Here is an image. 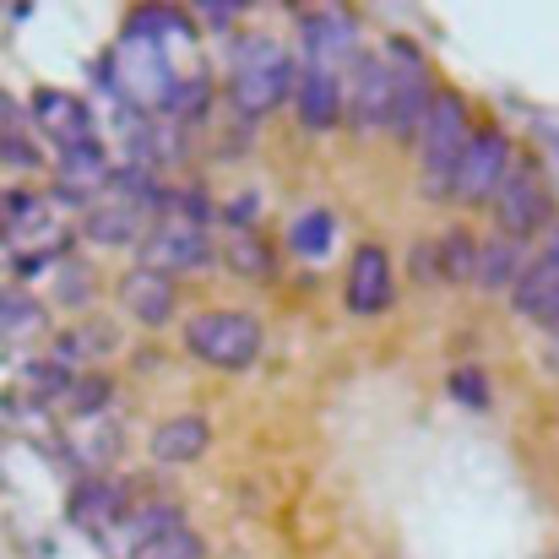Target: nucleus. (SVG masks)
I'll return each instance as SVG.
<instances>
[{
	"instance_id": "obj_1",
	"label": "nucleus",
	"mask_w": 559,
	"mask_h": 559,
	"mask_svg": "<svg viewBox=\"0 0 559 559\" xmlns=\"http://www.w3.org/2000/svg\"><path fill=\"white\" fill-rule=\"evenodd\" d=\"M294 82H299V66L294 55L255 33V38H239L234 44V76H228V104L245 115V120H266L272 109H283L294 98Z\"/></svg>"
},
{
	"instance_id": "obj_2",
	"label": "nucleus",
	"mask_w": 559,
	"mask_h": 559,
	"mask_svg": "<svg viewBox=\"0 0 559 559\" xmlns=\"http://www.w3.org/2000/svg\"><path fill=\"white\" fill-rule=\"evenodd\" d=\"M473 131L478 126H473L467 98L440 87V98H435V109H429V120L418 131V186H424L429 201H451V180H456V164H462Z\"/></svg>"
},
{
	"instance_id": "obj_3",
	"label": "nucleus",
	"mask_w": 559,
	"mask_h": 559,
	"mask_svg": "<svg viewBox=\"0 0 559 559\" xmlns=\"http://www.w3.org/2000/svg\"><path fill=\"white\" fill-rule=\"evenodd\" d=\"M186 348L212 370L239 374L261 359V321L250 310H201L186 321Z\"/></svg>"
},
{
	"instance_id": "obj_4",
	"label": "nucleus",
	"mask_w": 559,
	"mask_h": 559,
	"mask_svg": "<svg viewBox=\"0 0 559 559\" xmlns=\"http://www.w3.org/2000/svg\"><path fill=\"white\" fill-rule=\"evenodd\" d=\"M380 55L391 60V136L396 142H418V131H424V120H429V109H435V98H440V87H435V76H429V60H424V49L413 44V38H402V33H391L385 44H380Z\"/></svg>"
},
{
	"instance_id": "obj_5",
	"label": "nucleus",
	"mask_w": 559,
	"mask_h": 559,
	"mask_svg": "<svg viewBox=\"0 0 559 559\" xmlns=\"http://www.w3.org/2000/svg\"><path fill=\"white\" fill-rule=\"evenodd\" d=\"M511 169H516V147H511V136H506L500 126H478L473 142H467V153H462V164H456L451 201H462V206H484V201H495Z\"/></svg>"
},
{
	"instance_id": "obj_6",
	"label": "nucleus",
	"mask_w": 559,
	"mask_h": 559,
	"mask_svg": "<svg viewBox=\"0 0 559 559\" xmlns=\"http://www.w3.org/2000/svg\"><path fill=\"white\" fill-rule=\"evenodd\" d=\"M495 223H500V234L516 239V245H527L533 234H544V228L555 223V190L538 175V164H516V169L506 175V186L495 195Z\"/></svg>"
},
{
	"instance_id": "obj_7",
	"label": "nucleus",
	"mask_w": 559,
	"mask_h": 559,
	"mask_svg": "<svg viewBox=\"0 0 559 559\" xmlns=\"http://www.w3.org/2000/svg\"><path fill=\"white\" fill-rule=\"evenodd\" d=\"M299 44H305V66H321V71H337L348 76L354 60L365 55L359 49V22L337 5H316L299 16Z\"/></svg>"
},
{
	"instance_id": "obj_8",
	"label": "nucleus",
	"mask_w": 559,
	"mask_h": 559,
	"mask_svg": "<svg viewBox=\"0 0 559 559\" xmlns=\"http://www.w3.org/2000/svg\"><path fill=\"white\" fill-rule=\"evenodd\" d=\"M391 60L359 55L354 71L343 76V126L354 131H391Z\"/></svg>"
},
{
	"instance_id": "obj_9",
	"label": "nucleus",
	"mask_w": 559,
	"mask_h": 559,
	"mask_svg": "<svg viewBox=\"0 0 559 559\" xmlns=\"http://www.w3.org/2000/svg\"><path fill=\"white\" fill-rule=\"evenodd\" d=\"M27 115H33L38 136H49L60 153L98 142V136H93V131H98L93 104H87V98H76V93H66V87H38V93H33V104H27Z\"/></svg>"
},
{
	"instance_id": "obj_10",
	"label": "nucleus",
	"mask_w": 559,
	"mask_h": 559,
	"mask_svg": "<svg viewBox=\"0 0 559 559\" xmlns=\"http://www.w3.org/2000/svg\"><path fill=\"white\" fill-rule=\"evenodd\" d=\"M206 255H212L206 228H195L186 217H164V223H153L147 239H142V266H153V272H164V277H180L190 266H201Z\"/></svg>"
},
{
	"instance_id": "obj_11",
	"label": "nucleus",
	"mask_w": 559,
	"mask_h": 559,
	"mask_svg": "<svg viewBox=\"0 0 559 559\" xmlns=\"http://www.w3.org/2000/svg\"><path fill=\"white\" fill-rule=\"evenodd\" d=\"M396 299V272H391V255L385 245H359L354 261H348V283H343V305L354 316H385Z\"/></svg>"
},
{
	"instance_id": "obj_12",
	"label": "nucleus",
	"mask_w": 559,
	"mask_h": 559,
	"mask_svg": "<svg viewBox=\"0 0 559 559\" xmlns=\"http://www.w3.org/2000/svg\"><path fill=\"white\" fill-rule=\"evenodd\" d=\"M175 533H186V506L180 500H147V506L126 511V522L109 533V549H115V559H136Z\"/></svg>"
},
{
	"instance_id": "obj_13",
	"label": "nucleus",
	"mask_w": 559,
	"mask_h": 559,
	"mask_svg": "<svg viewBox=\"0 0 559 559\" xmlns=\"http://www.w3.org/2000/svg\"><path fill=\"white\" fill-rule=\"evenodd\" d=\"M126 511H131L126 506V484H115V478H82L71 489V500H66L71 527L87 533V538H109L126 522Z\"/></svg>"
},
{
	"instance_id": "obj_14",
	"label": "nucleus",
	"mask_w": 559,
	"mask_h": 559,
	"mask_svg": "<svg viewBox=\"0 0 559 559\" xmlns=\"http://www.w3.org/2000/svg\"><path fill=\"white\" fill-rule=\"evenodd\" d=\"M109 175H115V164L98 142L71 147V153L55 158V201L60 206H93V195L109 190Z\"/></svg>"
},
{
	"instance_id": "obj_15",
	"label": "nucleus",
	"mask_w": 559,
	"mask_h": 559,
	"mask_svg": "<svg viewBox=\"0 0 559 559\" xmlns=\"http://www.w3.org/2000/svg\"><path fill=\"white\" fill-rule=\"evenodd\" d=\"M115 299L120 310L136 321V326H169L175 321V277L153 272V266H131L120 283H115Z\"/></svg>"
},
{
	"instance_id": "obj_16",
	"label": "nucleus",
	"mask_w": 559,
	"mask_h": 559,
	"mask_svg": "<svg viewBox=\"0 0 559 559\" xmlns=\"http://www.w3.org/2000/svg\"><path fill=\"white\" fill-rule=\"evenodd\" d=\"M294 120L305 131H337L343 126V76L337 71H321V66H299V82H294Z\"/></svg>"
},
{
	"instance_id": "obj_17",
	"label": "nucleus",
	"mask_w": 559,
	"mask_h": 559,
	"mask_svg": "<svg viewBox=\"0 0 559 559\" xmlns=\"http://www.w3.org/2000/svg\"><path fill=\"white\" fill-rule=\"evenodd\" d=\"M206 445H212V424L201 413H169L153 429V440H147V451H153L158 467H190V462L206 456Z\"/></svg>"
},
{
	"instance_id": "obj_18",
	"label": "nucleus",
	"mask_w": 559,
	"mask_h": 559,
	"mask_svg": "<svg viewBox=\"0 0 559 559\" xmlns=\"http://www.w3.org/2000/svg\"><path fill=\"white\" fill-rule=\"evenodd\" d=\"M82 239L87 245H104V250H131V245L147 239V212L120 206V201H93L82 212Z\"/></svg>"
},
{
	"instance_id": "obj_19",
	"label": "nucleus",
	"mask_w": 559,
	"mask_h": 559,
	"mask_svg": "<svg viewBox=\"0 0 559 559\" xmlns=\"http://www.w3.org/2000/svg\"><path fill=\"white\" fill-rule=\"evenodd\" d=\"M555 294H559V223L549 228V245L527 261L522 283L511 288V310H516V316H527V321H538V310H544Z\"/></svg>"
},
{
	"instance_id": "obj_20",
	"label": "nucleus",
	"mask_w": 559,
	"mask_h": 559,
	"mask_svg": "<svg viewBox=\"0 0 559 559\" xmlns=\"http://www.w3.org/2000/svg\"><path fill=\"white\" fill-rule=\"evenodd\" d=\"M522 272H527V245H516L506 234L478 239V272H473V283L484 294H511L522 283Z\"/></svg>"
},
{
	"instance_id": "obj_21",
	"label": "nucleus",
	"mask_w": 559,
	"mask_h": 559,
	"mask_svg": "<svg viewBox=\"0 0 559 559\" xmlns=\"http://www.w3.org/2000/svg\"><path fill=\"white\" fill-rule=\"evenodd\" d=\"M71 456L87 467V478H104V467L120 456V429L98 413V418H71Z\"/></svg>"
},
{
	"instance_id": "obj_22",
	"label": "nucleus",
	"mask_w": 559,
	"mask_h": 559,
	"mask_svg": "<svg viewBox=\"0 0 559 559\" xmlns=\"http://www.w3.org/2000/svg\"><path fill=\"white\" fill-rule=\"evenodd\" d=\"M38 332H49V305L27 288H0V337L22 343V337H38Z\"/></svg>"
},
{
	"instance_id": "obj_23",
	"label": "nucleus",
	"mask_w": 559,
	"mask_h": 559,
	"mask_svg": "<svg viewBox=\"0 0 559 559\" xmlns=\"http://www.w3.org/2000/svg\"><path fill=\"white\" fill-rule=\"evenodd\" d=\"M93 294H98V272H93V261H82V255H60L55 272H49V299H55L60 310H87Z\"/></svg>"
},
{
	"instance_id": "obj_24",
	"label": "nucleus",
	"mask_w": 559,
	"mask_h": 559,
	"mask_svg": "<svg viewBox=\"0 0 559 559\" xmlns=\"http://www.w3.org/2000/svg\"><path fill=\"white\" fill-rule=\"evenodd\" d=\"M60 359H109L115 348H120V332H115V321H104V316H93V321H76L71 332H60Z\"/></svg>"
},
{
	"instance_id": "obj_25",
	"label": "nucleus",
	"mask_w": 559,
	"mask_h": 559,
	"mask_svg": "<svg viewBox=\"0 0 559 559\" xmlns=\"http://www.w3.org/2000/svg\"><path fill=\"white\" fill-rule=\"evenodd\" d=\"M332 239H337V217H332L326 206H310V212H299V217L288 223V250H294L299 261H321V255L332 250Z\"/></svg>"
},
{
	"instance_id": "obj_26",
	"label": "nucleus",
	"mask_w": 559,
	"mask_h": 559,
	"mask_svg": "<svg viewBox=\"0 0 559 559\" xmlns=\"http://www.w3.org/2000/svg\"><path fill=\"white\" fill-rule=\"evenodd\" d=\"M435 261H440V283H473V272H478V234L473 228H445L435 239Z\"/></svg>"
},
{
	"instance_id": "obj_27",
	"label": "nucleus",
	"mask_w": 559,
	"mask_h": 559,
	"mask_svg": "<svg viewBox=\"0 0 559 559\" xmlns=\"http://www.w3.org/2000/svg\"><path fill=\"white\" fill-rule=\"evenodd\" d=\"M169 33H190V16L175 11V5H142V11H131V22H126V44H158V38H169Z\"/></svg>"
},
{
	"instance_id": "obj_28",
	"label": "nucleus",
	"mask_w": 559,
	"mask_h": 559,
	"mask_svg": "<svg viewBox=\"0 0 559 559\" xmlns=\"http://www.w3.org/2000/svg\"><path fill=\"white\" fill-rule=\"evenodd\" d=\"M223 261L234 266V272H245V277H272V245H261L255 234H234L228 245H223Z\"/></svg>"
},
{
	"instance_id": "obj_29",
	"label": "nucleus",
	"mask_w": 559,
	"mask_h": 559,
	"mask_svg": "<svg viewBox=\"0 0 559 559\" xmlns=\"http://www.w3.org/2000/svg\"><path fill=\"white\" fill-rule=\"evenodd\" d=\"M104 402H109V374H98V370H82L71 380V391H66V413L71 418H98Z\"/></svg>"
},
{
	"instance_id": "obj_30",
	"label": "nucleus",
	"mask_w": 559,
	"mask_h": 559,
	"mask_svg": "<svg viewBox=\"0 0 559 559\" xmlns=\"http://www.w3.org/2000/svg\"><path fill=\"white\" fill-rule=\"evenodd\" d=\"M49 158L38 153V142L27 136V131H5L0 136V169H11V175H38Z\"/></svg>"
},
{
	"instance_id": "obj_31",
	"label": "nucleus",
	"mask_w": 559,
	"mask_h": 559,
	"mask_svg": "<svg viewBox=\"0 0 559 559\" xmlns=\"http://www.w3.org/2000/svg\"><path fill=\"white\" fill-rule=\"evenodd\" d=\"M136 559H206V544L195 538V533H175V538H164V544H153L147 555H136Z\"/></svg>"
},
{
	"instance_id": "obj_32",
	"label": "nucleus",
	"mask_w": 559,
	"mask_h": 559,
	"mask_svg": "<svg viewBox=\"0 0 559 559\" xmlns=\"http://www.w3.org/2000/svg\"><path fill=\"white\" fill-rule=\"evenodd\" d=\"M451 396L456 402H467V407H489V380H484V370H456L451 374Z\"/></svg>"
},
{
	"instance_id": "obj_33",
	"label": "nucleus",
	"mask_w": 559,
	"mask_h": 559,
	"mask_svg": "<svg viewBox=\"0 0 559 559\" xmlns=\"http://www.w3.org/2000/svg\"><path fill=\"white\" fill-rule=\"evenodd\" d=\"M255 212H261V190H245V195H234V206H223V223H234L239 234H250Z\"/></svg>"
},
{
	"instance_id": "obj_34",
	"label": "nucleus",
	"mask_w": 559,
	"mask_h": 559,
	"mask_svg": "<svg viewBox=\"0 0 559 559\" xmlns=\"http://www.w3.org/2000/svg\"><path fill=\"white\" fill-rule=\"evenodd\" d=\"M5 131H22V109H16V98L0 87V136H5Z\"/></svg>"
},
{
	"instance_id": "obj_35",
	"label": "nucleus",
	"mask_w": 559,
	"mask_h": 559,
	"mask_svg": "<svg viewBox=\"0 0 559 559\" xmlns=\"http://www.w3.org/2000/svg\"><path fill=\"white\" fill-rule=\"evenodd\" d=\"M201 16H206V22H217V33H223V27L239 16V5H201Z\"/></svg>"
},
{
	"instance_id": "obj_36",
	"label": "nucleus",
	"mask_w": 559,
	"mask_h": 559,
	"mask_svg": "<svg viewBox=\"0 0 559 559\" xmlns=\"http://www.w3.org/2000/svg\"><path fill=\"white\" fill-rule=\"evenodd\" d=\"M538 326H549V332H559V294L549 299V305H544V310H538Z\"/></svg>"
}]
</instances>
